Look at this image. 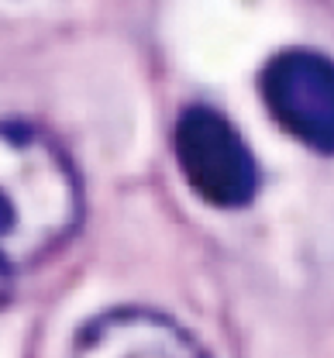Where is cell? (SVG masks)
Instances as JSON below:
<instances>
[{"mask_svg":"<svg viewBox=\"0 0 334 358\" xmlns=\"http://www.w3.org/2000/svg\"><path fill=\"white\" fill-rule=\"evenodd\" d=\"M83 217L80 179L48 134L0 124V303L10 282L59 252Z\"/></svg>","mask_w":334,"mask_h":358,"instance_id":"obj_1","label":"cell"},{"mask_svg":"<svg viewBox=\"0 0 334 358\" xmlns=\"http://www.w3.org/2000/svg\"><path fill=\"white\" fill-rule=\"evenodd\" d=\"M173 155L193 193L210 207H245L259 189V166L238 128L214 107H187L173 128Z\"/></svg>","mask_w":334,"mask_h":358,"instance_id":"obj_2","label":"cell"},{"mask_svg":"<svg viewBox=\"0 0 334 358\" xmlns=\"http://www.w3.org/2000/svg\"><path fill=\"white\" fill-rule=\"evenodd\" d=\"M259 90L289 138L334 155V59L314 48H283L262 66Z\"/></svg>","mask_w":334,"mask_h":358,"instance_id":"obj_3","label":"cell"},{"mask_svg":"<svg viewBox=\"0 0 334 358\" xmlns=\"http://www.w3.org/2000/svg\"><path fill=\"white\" fill-rule=\"evenodd\" d=\"M73 358H207L190 334L169 317L138 307L100 313L90 320L80 338Z\"/></svg>","mask_w":334,"mask_h":358,"instance_id":"obj_4","label":"cell"}]
</instances>
